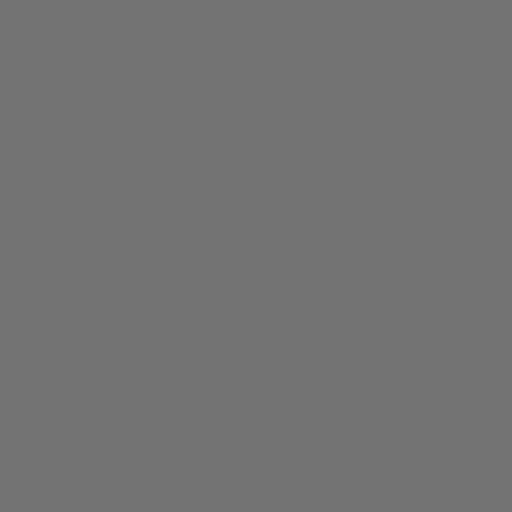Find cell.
I'll list each match as a JSON object with an SVG mask.
<instances>
[]
</instances>
